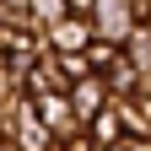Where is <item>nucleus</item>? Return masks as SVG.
I'll return each instance as SVG.
<instances>
[{"mask_svg": "<svg viewBox=\"0 0 151 151\" xmlns=\"http://www.w3.org/2000/svg\"><path fill=\"white\" fill-rule=\"evenodd\" d=\"M103 151H135V146H129V140H119V146H103Z\"/></svg>", "mask_w": 151, "mask_h": 151, "instance_id": "nucleus-8", "label": "nucleus"}, {"mask_svg": "<svg viewBox=\"0 0 151 151\" xmlns=\"http://www.w3.org/2000/svg\"><path fill=\"white\" fill-rule=\"evenodd\" d=\"M65 103H70V113H76L81 124H92V119H97V113H103V108H108L113 97H108L103 76H86V81H76V86H65Z\"/></svg>", "mask_w": 151, "mask_h": 151, "instance_id": "nucleus-3", "label": "nucleus"}, {"mask_svg": "<svg viewBox=\"0 0 151 151\" xmlns=\"http://www.w3.org/2000/svg\"><path fill=\"white\" fill-rule=\"evenodd\" d=\"M22 92L38 103V97H54V92H65V76H60V60H54V54H43V60H38L27 76H22Z\"/></svg>", "mask_w": 151, "mask_h": 151, "instance_id": "nucleus-4", "label": "nucleus"}, {"mask_svg": "<svg viewBox=\"0 0 151 151\" xmlns=\"http://www.w3.org/2000/svg\"><path fill=\"white\" fill-rule=\"evenodd\" d=\"M86 140L97 146V151H103V146H119V140H124V124H119V108H113V103H108V108L97 113V119L86 124Z\"/></svg>", "mask_w": 151, "mask_h": 151, "instance_id": "nucleus-5", "label": "nucleus"}, {"mask_svg": "<svg viewBox=\"0 0 151 151\" xmlns=\"http://www.w3.org/2000/svg\"><path fill=\"white\" fill-rule=\"evenodd\" d=\"M0 151H6V146H0Z\"/></svg>", "mask_w": 151, "mask_h": 151, "instance_id": "nucleus-9", "label": "nucleus"}, {"mask_svg": "<svg viewBox=\"0 0 151 151\" xmlns=\"http://www.w3.org/2000/svg\"><path fill=\"white\" fill-rule=\"evenodd\" d=\"M43 49L60 54V60H65V54H86V49H92V22H86V16H65V22H54V27L43 32Z\"/></svg>", "mask_w": 151, "mask_h": 151, "instance_id": "nucleus-2", "label": "nucleus"}, {"mask_svg": "<svg viewBox=\"0 0 151 151\" xmlns=\"http://www.w3.org/2000/svg\"><path fill=\"white\" fill-rule=\"evenodd\" d=\"M86 22H92V43H113V49H124V38L140 27L135 11H129V0H97L86 11Z\"/></svg>", "mask_w": 151, "mask_h": 151, "instance_id": "nucleus-1", "label": "nucleus"}, {"mask_svg": "<svg viewBox=\"0 0 151 151\" xmlns=\"http://www.w3.org/2000/svg\"><path fill=\"white\" fill-rule=\"evenodd\" d=\"M129 11H135V22H151V0H129Z\"/></svg>", "mask_w": 151, "mask_h": 151, "instance_id": "nucleus-7", "label": "nucleus"}, {"mask_svg": "<svg viewBox=\"0 0 151 151\" xmlns=\"http://www.w3.org/2000/svg\"><path fill=\"white\" fill-rule=\"evenodd\" d=\"M65 16H70V11L60 6V0H27V22H32L38 32H49L54 22H65Z\"/></svg>", "mask_w": 151, "mask_h": 151, "instance_id": "nucleus-6", "label": "nucleus"}]
</instances>
